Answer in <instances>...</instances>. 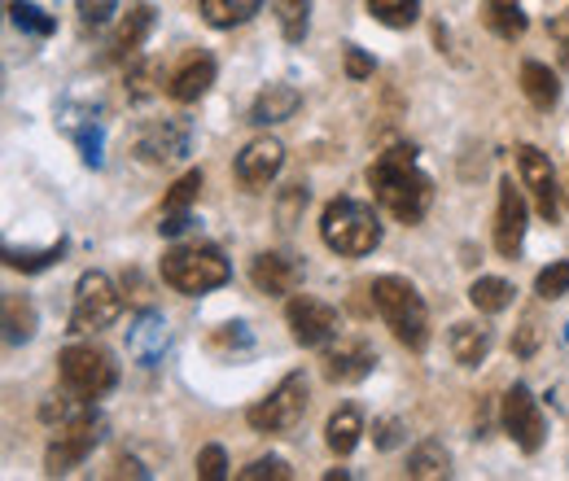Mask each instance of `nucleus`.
<instances>
[{
  "mask_svg": "<svg viewBox=\"0 0 569 481\" xmlns=\"http://www.w3.org/2000/svg\"><path fill=\"white\" fill-rule=\"evenodd\" d=\"M368 184H372V198L408 228H417L426 219L429 202H433V184L417 167L412 144H395V149L377 153L372 167H368Z\"/></svg>",
  "mask_w": 569,
  "mask_h": 481,
  "instance_id": "1",
  "label": "nucleus"
},
{
  "mask_svg": "<svg viewBox=\"0 0 569 481\" xmlns=\"http://www.w3.org/2000/svg\"><path fill=\"white\" fill-rule=\"evenodd\" d=\"M368 293H372L377 315H381L386 329L395 333V342L408 345V350H426L429 345V311H426V298L417 293L412 280H403V275H377Z\"/></svg>",
  "mask_w": 569,
  "mask_h": 481,
  "instance_id": "2",
  "label": "nucleus"
},
{
  "mask_svg": "<svg viewBox=\"0 0 569 481\" xmlns=\"http://www.w3.org/2000/svg\"><path fill=\"white\" fill-rule=\"evenodd\" d=\"M162 280L184 293V298H198V293H211L219 284L232 280V268L223 259V250L211 241H189V245H171L162 254Z\"/></svg>",
  "mask_w": 569,
  "mask_h": 481,
  "instance_id": "3",
  "label": "nucleus"
},
{
  "mask_svg": "<svg viewBox=\"0 0 569 481\" xmlns=\"http://www.w3.org/2000/svg\"><path fill=\"white\" fill-rule=\"evenodd\" d=\"M320 241L342 259H359L381 245V223L372 207H363L356 198H333L320 214Z\"/></svg>",
  "mask_w": 569,
  "mask_h": 481,
  "instance_id": "4",
  "label": "nucleus"
},
{
  "mask_svg": "<svg viewBox=\"0 0 569 481\" xmlns=\"http://www.w3.org/2000/svg\"><path fill=\"white\" fill-rule=\"evenodd\" d=\"M58 377L71 394L92 403V399H106L119 385V363L101 345H67L58 354Z\"/></svg>",
  "mask_w": 569,
  "mask_h": 481,
  "instance_id": "5",
  "label": "nucleus"
},
{
  "mask_svg": "<svg viewBox=\"0 0 569 481\" xmlns=\"http://www.w3.org/2000/svg\"><path fill=\"white\" fill-rule=\"evenodd\" d=\"M123 311V298L119 289L110 284L106 272H83L74 284V302H71V333H101L119 320Z\"/></svg>",
  "mask_w": 569,
  "mask_h": 481,
  "instance_id": "6",
  "label": "nucleus"
},
{
  "mask_svg": "<svg viewBox=\"0 0 569 481\" xmlns=\"http://www.w3.org/2000/svg\"><path fill=\"white\" fill-rule=\"evenodd\" d=\"M302 415H307V377L302 372H289L268 399H259L246 412V420L259 433H289V429L302 424Z\"/></svg>",
  "mask_w": 569,
  "mask_h": 481,
  "instance_id": "7",
  "label": "nucleus"
},
{
  "mask_svg": "<svg viewBox=\"0 0 569 481\" xmlns=\"http://www.w3.org/2000/svg\"><path fill=\"white\" fill-rule=\"evenodd\" d=\"M101 415L88 412L79 415V420H71V424H62L58 429V438L49 442V451H44V473L49 478H67L71 469H79L92 451H97V442H101Z\"/></svg>",
  "mask_w": 569,
  "mask_h": 481,
  "instance_id": "8",
  "label": "nucleus"
},
{
  "mask_svg": "<svg viewBox=\"0 0 569 481\" xmlns=\"http://www.w3.org/2000/svg\"><path fill=\"white\" fill-rule=\"evenodd\" d=\"M284 324H289L293 342L302 345V350H325V345L342 333L338 311H333L329 302L311 298V293H293V298H289V307H284Z\"/></svg>",
  "mask_w": 569,
  "mask_h": 481,
  "instance_id": "9",
  "label": "nucleus"
},
{
  "mask_svg": "<svg viewBox=\"0 0 569 481\" xmlns=\"http://www.w3.org/2000/svg\"><path fill=\"white\" fill-rule=\"evenodd\" d=\"M499 420H503V433H508L526 455H535V451L543 447V438H548L543 408H539V399H535L526 385H512V390L499 399Z\"/></svg>",
  "mask_w": 569,
  "mask_h": 481,
  "instance_id": "10",
  "label": "nucleus"
},
{
  "mask_svg": "<svg viewBox=\"0 0 569 481\" xmlns=\"http://www.w3.org/2000/svg\"><path fill=\"white\" fill-rule=\"evenodd\" d=\"M193 149V123L184 119V114H176V119H158V123H149L137 140V158L141 162H180L184 153Z\"/></svg>",
  "mask_w": 569,
  "mask_h": 481,
  "instance_id": "11",
  "label": "nucleus"
},
{
  "mask_svg": "<svg viewBox=\"0 0 569 481\" xmlns=\"http://www.w3.org/2000/svg\"><path fill=\"white\" fill-rule=\"evenodd\" d=\"M517 167H521V180L526 189L535 193V207L548 223H557V210H561V189H557V171H552V158L535 144H517Z\"/></svg>",
  "mask_w": 569,
  "mask_h": 481,
  "instance_id": "12",
  "label": "nucleus"
},
{
  "mask_svg": "<svg viewBox=\"0 0 569 481\" xmlns=\"http://www.w3.org/2000/svg\"><path fill=\"white\" fill-rule=\"evenodd\" d=\"M372 368H377V350L363 342V338L338 333L333 342L325 345V377H329L333 385H356Z\"/></svg>",
  "mask_w": 569,
  "mask_h": 481,
  "instance_id": "13",
  "label": "nucleus"
},
{
  "mask_svg": "<svg viewBox=\"0 0 569 481\" xmlns=\"http://www.w3.org/2000/svg\"><path fill=\"white\" fill-rule=\"evenodd\" d=\"M284 167V144L277 137H259L250 140L241 153H237V180L246 184V189H268L277 176H281Z\"/></svg>",
  "mask_w": 569,
  "mask_h": 481,
  "instance_id": "14",
  "label": "nucleus"
},
{
  "mask_svg": "<svg viewBox=\"0 0 569 481\" xmlns=\"http://www.w3.org/2000/svg\"><path fill=\"white\" fill-rule=\"evenodd\" d=\"M526 219H530V207L521 198V189H512V180L499 184V210H496V250L503 259H512L526 241Z\"/></svg>",
  "mask_w": 569,
  "mask_h": 481,
  "instance_id": "15",
  "label": "nucleus"
},
{
  "mask_svg": "<svg viewBox=\"0 0 569 481\" xmlns=\"http://www.w3.org/2000/svg\"><path fill=\"white\" fill-rule=\"evenodd\" d=\"M211 83H214V58L211 53H202V49H193V53L180 58V67L167 74V88H162V92H167L171 101L189 106V101L207 97Z\"/></svg>",
  "mask_w": 569,
  "mask_h": 481,
  "instance_id": "16",
  "label": "nucleus"
},
{
  "mask_svg": "<svg viewBox=\"0 0 569 481\" xmlns=\"http://www.w3.org/2000/svg\"><path fill=\"white\" fill-rule=\"evenodd\" d=\"M149 31H153V4H144V0L128 4L123 22L114 27V36L106 44V62H132L141 53V44L149 40Z\"/></svg>",
  "mask_w": 569,
  "mask_h": 481,
  "instance_id": "17",
  "label": "nucleus"
},
{
  "mask_svg": "<svg viewBox=\"0 0 569 481\" xmlns=\"http://www.w3.org/2000/svg\"><path fill=\"white\" fill-rule=\"evenodd\" d=\"M250 280H254V289H259V293H268V298H284V293H298V284H302V263H298V259H289V254L268 250V254H259V259L250 263Z\"/></svg>",
  "mask_w": 569,
  "mask_h": 481,
  "instance_id": "18",
  "label": "nucleus"
},
{
  "mask_svg": "<svg viewBox=\"0 0 569 481\" xmlns=\"http://www.w3.org/2000/svg\"><path fill=\"white\" fill-rule=\"evenodd\" d=\"M198 193H202V171H189V176H180L171 184V193L162 198V214H158V232L162 237H180L189 228V207L198 202Z\"/></svg>",
  "mask_w": 569,
  "mask_h": 481,
  "instance_id": "19",
  "label": "nucleus"
},
{
  "mask_svg": "<svg viewBox=\"0 0 569 481\" xmlns=\"http://www.w3.org/2000/svg\"><path fill=\"white\" fill-rule=\"evenodd\" d=\"M447 345H451V359L460 368H478V363H487V354L496 345V329L482 320H460V324H451Z\"/></svg>",
  "mask_w": 569,
  "mask_h": 481,
  "instance_id": "20",
  "label": "nucleus"
},
{
  "mask_svg": "<svg viewBox=\"0 0 569 481\" xmlns=\"http://www.w3.org/2000/svg\"><path fill=\"white\" fill-rule=\"evenodd\" d=\"M298 106H302V92H298L293 83H268V88L254 97V106H250V123H254V128L284 123V119L298 114Z\"/></svg>",
  "mask_w": 569,
  "mask_h": 481,
  "instance_id": "21",
  "label": "nucleus"
},
{
  "mask_svg": "<svg viewBox=\"0 0 569 481\" xmlns=\"http://www.w3.org/2000/svg\"><path fill=\"white\" fill-rule=\"evenodd\" d=\"M521 92H526V101L535 110H552L561 101V79L543 62H521Z\"/></svg>",
  "mask_w": 569,
  "mask_h": 481,
  "instance_id": "22",
  "label": "nucleus"
},
{
  "mask_svg": "<svg viewBox=\"0 0 569 481\" xmlns=\"http://www.w3.org/2000/svg\"><path fill=\"white\" fill-rule=\"evenodd\" d=\"M359 438H363V415L359 408H338V412L329 415V424H325V442H329V451L333 455H351L359 447Z\"/></svg>",
  "mask_w": 569,
  "mask_h": 481,
  "instance_id": "23",
  "label": "nucleus"
},
{
  "mask_svg": "<svg viewBox=\"0 0 569 481\" xmlns=\"http://www.w3.org/2000/svg\"><path fill=\"white\" fill-rule=\"evenodd\" d=\"M162 345H167V324H162V315H158V311H144L141 320H137V329L128 333V350H132L141 363H153V359L162 354Z\"/></svg>",
  "mask_w": 569,
  "mask_h": 481,
  "instance_id": "24",
  "label": "nucleus"
},
{
  "mask_svg": "<svg viewBox=\"0 0 569 481\" xmlns=\"http://www.w3.org/2000/svg\"><path fill=\"white\" fill-rule=\"evenodd\" d=\"M198 9H202V18L211 22L214 31H228V27L250 22L263 9V0H198Z\"/></svg>",
  "mask_w": 569,
  "mask_h": 481,
  "instance_id": "25",
  "label": "nucleus"
},
{
  "mask_svg": "<svg viewBox=\"0 0 569 481\" xmlns=\"http://www.w3.org/2000/svg\"><path fill=\"white\" fill-rule=\"evenodd\" d=\"M482 22L496 31L499 40H521V36H526L521 0H487V4H482Z\"/></svg>",
  "mask_w": 569,
  "mask_h": 481,
  "instance_id": "26",
  "label": "nucleus"
},
{
  "mask_svg": "<svg viewBox=\"0 0 569 481\" xmlns=\"http://www.w3.org/2000/svg\"><path fill=\"white\" fill-rule=\"evenodd\" d=\"M36 338V307H31V298H22V293H9L4 298V342L9 345H22Z\"/></svg>",
  "mask_w": 569,
  "mask_h": 481,
  "instance_id": "27",
  "label": "nucleus"
},
{
  "mask_svg": "<svg viewBox=\"0 0 569 481\" xmlns=\"http://www.w3.org/2000/svg\"><path fill=\"white\" fill-rule=\"evenodd\" d=\"M512 284L508 280H499V275H478L473 284H469V302L482 311V315H499V311H508L512 307Z\"/></svg>",
  "mask_w": 569,
  "mask_h": 481,
  "instance_id": "28",
  "label": "nucleus"
},
{
  "mask_svg": "<svg viewBox=\"0 0 569 481\" xmlns=\"http://www.w3.org/2000/svg\"><path fill=\"white\" fill-rule=\"evenodd\" d=\"M451 473V455H447V447L442 442H421L412 455H408V478L417 481H433V478H447Z\"/></svg>",
  "mask_w": 569,
  "mask_h": 481,
  "instance_id": "29",
  "label": "nucleus"
},
{
  "mask_svg": "<svg viewBox=\"0 0 569 481\" xmlns=\"http://www.w3.org/2000/svg\"><path fill=\"white\" fill-rule=\"evenodd\" d=\"M363 4L381 27H395V31H403L421 18V0H363Z\"/></svg>",
  "mask_w": 569,
  "mask_h": 481,
  "instance_id": "30",
  "label": "nucleus"
},
{
  "mask_svg": "<svg viewBox=\"0 0 569 481\" xmlns=\"http://www.w3.org/2000/svg\"><path fill=\"white\" fill-rule=\"evenodd\" d=\"M62 254H67V241L58 237V241L44 245V250H4V263L18 268V272H44V268L62 263Z\"/></svg>",
  "mask_w": 569,
  "mask_h": 481,
  "instance_id": "31",
  "label": "nucleus"
},
{
  "mask_svg": "<svg viewBox=\"0 0 569 481\" xmlns=\"http://www.w3.org/2000/svg\"><path fill=\"white\" fill-rule=\"evenodd\" d=\"M277 18H281V36L289 44H302L307 40V27H311V0H277Z\"/></svg>",
  "mask_w": 569,
  "mask_h": 481,
  "instance_id": "32",
  "label": "nucleus"
},
{
  "mask_svg": "<svg viewBox=\"0 0 569 481\" xmlns=\"http://www.w3.org/2000/svg\"><path fill=\"white\" fill-rule=\"evenodd\" d=\"M88 412H92V403H88V399H79V394H71V390H67L62 399L53 394V399H44V403H40V420H44V424H53V429H62V424H71V420H79V415H88Z\"/></svg>",
  "mask_w": 569,
  "mask_h": 481,
  "instance_id": "33",
  "label": "nucleus"
},
{
  "mask_svg": "<svg viewBox=\"0 0 569 481\" xmlns=\"http://www.w3.org/2000/svg\"><path fill=\"white\" fill-rule=\"evenodd\" d=\"M9 18H13V27L18 31H31V36H53V18L40 9V4H31V0H9Z\"/></svg>",
  "mask_w": 569,
  "mask_h": 481,
  "instance_id": "34",
  "label": "nucleus"
},
{
  "mask_svg": "<svg viewBox=\"0 0 569 481\" xmlns=\"http://www.w3.org/2000/svg\"><path fill=\"white\" fill-rule=\"evenodd\" d=\"M535 293H539L543 302L566 298V293H569V263H548L543 272L535 275Z\"/></svg>",
  "mask_w": 569,
  "mask_h": 481,
  "instance_id": "35",
  "label": "nucleus"
},
{
  "mask_svg": "<svg viewBox=\"0 0 569 481\" xmlns=\"http://www.w3.org/2000/svg\"><path fill=\"white\" fill-rule=\"evenodd\" d=\"M241 481H263V478H272V481H289L293 478V469L284 464L281 455H263V460H250L241 473H237Z\"/></svg>",
  "mask_w": 569,
  "mask_h": 481,
  "instance_id": "36",
  "label": "nucleus"
},
{
  "mask_svg": "<svg viewBox=\"0 0 569 481\" xmlns=\"http://www.w3.org/2000/svg\"><path fill=\"white\" fill-rule=\"evenodd\" d=\"M153 79H158V62H132L128 67V97L132 101H149L153 97Z\"/></svg>",
  "mask_w": 569,
  "mask_h": 481,
  "instance_id": "37",
  "label": "nucleus"
},
{
  "mask_svg": "<svg viewBox=\"0 0 569 481\" xmlns=\"http://www.w3.org/2000/svg\"><path fill=\"white\" fill-rule=\"evenodd\" d=\"M198 478L202 481H223L228 478V455H223V447H202L198 451Z\"/></svg>",
  "mask_w": 569,
  "mask_h": 481,
  "instance_id": "38",
  "label": "nucleus"
},
{
  "mask_svg": "<svg viewBox=\"0 0 569 481\" xmlns=\"http://www.w3.org/2000/svg\"><path fill=\"white\" fill-rule=\"evenodd\" d=\"M83 27H106L114 13H119V0H74Z\"/></svg>",
  "mask_w": 569,
  "mask_h": 481,
  "instance_id": "39",
  "label": "nucleus"
},
{
  "mask_svg": "<svg viewBox=\"0 0 569 481\" xmlns=\"http://www.w3.org/2000/svg\"><path fill=\"white\" fill-rule=\"evenodd\" d=\"M211 350H250V329L246 324H219V333H211Z\"/></svg>",
  "mask_w": 569,
  "mask_h": 481,
  "instance_id": "40",
  "label": "nucleus"
},
{
  "mask_svg": "<svg viewBox=\"0 0 569 481\" xmlns=\"http://www.w3.org/2000/svg\"><path fill=\"white\" fill-rule=\"evenodd\" d=\"M512 350H517L521 359L539 350V315H535V311L521 315V329H517V338H512Z\"/></svg>",
  "mask_w": 569,
  "mask_h": 481,
  "instance_id": "41",
  "label": "nucleus"
},
{
  "mask_svg": "<svg viewBox=\"0 0 569 481\" xmlns=\"http://www.w3.org/2000/svg\"><path fill=\"white\" fill-rule=\"evenodd\" d=\"M342 62H347V74H351V79H372V58H368L359 44H347V58H342Z\"/></svg>",
  "mask_w": 569,
  "mask_h": 481,
  "instance_id": "42",
  "label": "nucleus"
},
{
  "mask_svg": "<svg viewBox=\"0 0 569 481\" xmlns=\"http://www.w3.org/2000/svg\"><path fill=\"white\" fill-rule=\"evenodd\" d=\"M548 36L561 44V67L569 70V9L561 13V18H552V22H548Z\"/></svg>",
  "mask_w": 569,
  "mask_h": 481,
  "instance_id": "43",
  "label": "nucleus"
},
{
  "mask_svg": "<svg viewBox=\"0 0 569 481\" xmlns=\"http://www.w3.org/2000/svg\"><path fill=\"white\" fill-rule=\"evenodd\" d=\"M298 207H307V189H302V184H293V189L281 198V228H289V223H293V210H298Z\"/></svg>",
  "mask_w": 569,
  "mask_h": 481,
  "instance_id": "44",
  "label": "nucleus"
},
{
  "mask_svg": "<svg viewBox=\"0 0 569 481\" xmlns=\"http://www.w3.org/2000/svg\"><path fill=\"white\" fill-rule=\"evenodd\" d=\"M114 478H149V469H141V460H132V455H123V460L114 464Z\"/></svg>",
  "mask_w": 569,
  "mask_h": 481,
  "instance_id": "45",
  "label": "nucleus"
},
{
  "mask_svg": "<svg viewBox=\"0 0 569 481\" xmlns=\"http://www.w3.org/2000/svg\"><path fill=\"white\" fill-rule=\"evenodd\" d=\"M377 429H381V438H377L381 447H395V442H399V424H395V420H386V424H377Z\"/></svg>",
  "mask_w": 569,
  "mask_h": 481,
  "instance_id": "46",
  "label": "nucleus"
}]
</instances>
